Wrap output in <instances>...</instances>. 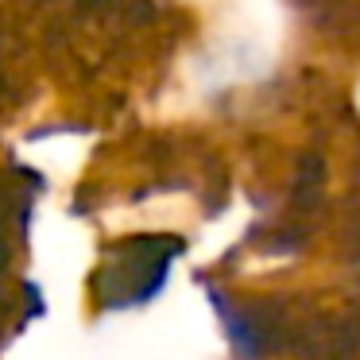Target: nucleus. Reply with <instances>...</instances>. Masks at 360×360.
Segmentation results:
<instances>
[{"label":"nucleus","instance_id":"f257e3e1","mask_svg":"<svg viewBox=\"0 0 360 360\" xmlns=\"http://www.w3.org/2000/svg\"><path fill=\"white\" fill-rule=\"evenodd\" d=\"M182 252L179 236H132L117 244L97 271L94 290L101 306H132L148 302L167 279V264Z\"/></svg>","mask_w":360,"mask_h":360},{"label":"nucleus","instance_id":"f03ea898","mask_svg":"<svg viewBox=\"0 0 360 360\" xmlns=\"http://www.w3.org/2000/svg\"><path fill=\"white\" fill-rule=\"evenodd\" d=\"M27 213H32V194L12 174H0V279L27 233Z\"/></svg>","mask_w":360,"mask_h":360}]
</instances>
